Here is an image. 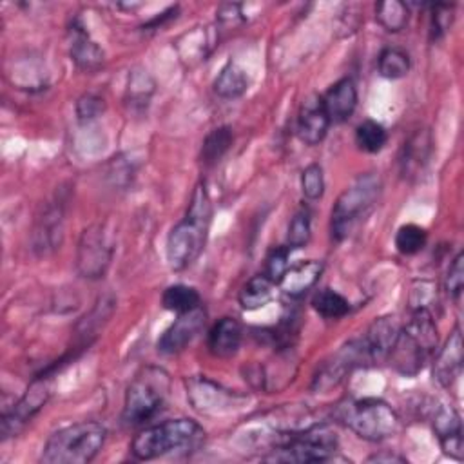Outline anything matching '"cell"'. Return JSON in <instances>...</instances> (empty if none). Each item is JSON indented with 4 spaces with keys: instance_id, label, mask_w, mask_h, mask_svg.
<instances>
[{
    "instance_id": "37",
    "label": "cell",
    "mask_w": 464,
    "mask_h": 464,
    "mask_svg": "<svg viewBox=\"0 0 464 464\" xmlns=\"http://www.w3.org/2000/svg\"><path fill=\"white\" fill-rule=\"evenodd\" d=\"M462 288H464V256L462 252H459L446 274V292L453 299H459L462 294Z\"/></svg>"
},
{
    "instance_id": "33",
    "label": "cell",
    "mask_w": 464,
    "mask_h": 464,
    "mask_svg": "<svg viewBox=\"0 0 464 464\" xmlns=\"http://www.w3.org/2000/svg\"><path fill=\"white\" fill-rule=\"evenodd\" d=\"M301 190L308 199H319L324 192V176L319 163H310L301 172Z\"/></svg>"
},
{
    "instance_id": "35",
    "label": "cell",
    "mask_w": 464,
    "mask_h": 464,
    "mask_svg": "<svg viewBox=\"0 0 464 464\" xmlns=\"http://www.w3.org/2000/svg\"><path fill=\"white\" fill-rule=\"evenodd\" d=\"M453 24V5L437 4L431 5V20H430V36L433 40L442 38Z\"/></svg>"
},
{
    "instance_id": "24",
    "label": "cell",
    "mask_w": 464,
    "mask_h": 464,
    "mask_svg": "<svg viewBox=\"0 0 464 464\" xmlns=\"http://www.w3.org/2000/svg\"><path fill=\"white\" fill-rule=\"evenodd\" d=\"M248 76L246 72L234 62H228L214 80V92L221 98L234 100L246 92Z\"/></svg>"
},
{
    "instance_id": "36",
    "label": "cell",
    "mask_w": 464,
    "mask_h": 464,
    "mask_svg": "<svg viewBox=\"0 0 464 464\" xmlns=\"http://www.w3.org/2000/svg\"><path fill=\"white\" fill-rule=\"evenodd\" d=\"M103 109H105L103 100L98 94H92V92H87V94L80 96L78 102H76V116H78L80 123H87V121L96 120L103 112Z\"/></svg>"
},
{
    "instance_id": "30",
    "label": "cell",
    "mask_w": 464,
    "mask_h": 464,
    "mask_svg": "<svg viewBox=\"0 0 464 464\" xmlns=\"http://www.w3.org/2000/svg\"><path fill=\"white\" fill-rule=\"evenodd\" d=\"M386 140H388L386 129L375 120H364L355 129V143L364 152H370V154L379 152L386 145Z\"/></svg>"
},
{
    "instance_id": "5",
    "label": "cell",
    "mask_w": 464,
    "mask_h": 464,
    "mask_svg": "<svg viewBox=\"0 0 464 464\" xmlns=\"http://www.w3.org/2000/svg\"><path fill=\"white\" fill-rule=\"evenodd\" d=\"M105 437V426L96 420L69 424L47 439L40 460L45 464H87L100 453Z\"/></svg>"
},
{
    "instance_id": "38",
    "label": "cell",
    "mask_w": 464,
    "mask_h": 464,
    "mask_svg": "<svg viewBox=\"0 0 464 464\" xmlns=\"http://www.w3.org/2000/svg\"><path fill=\"white\" fill-rule=\"evenodd\" d=\"M149 80L147 74L140 72V74H132L130 82H129V98L132 103H147L150 92H152V87L154 83H149L145 85V82Z\"/></svg>"
},
{
    "instance_id": "16",
    "label": "cell",
    "mask_w": 464,
    "mask_h": 464,
    "mask_svg": "<svg viewBox=\"0 0 464 464\" xmlns=\"http://www.w3.org/2000/svg\"><path fill=\"white\" fill-rule=\"evenodd\" d=\"M462 359V334L460 328L455 326L433 359V379L440 386L450 388L460 375Z\"/></svg>"
},
{
    "instance_id": "11",
    "label": "cell",
    "mask_w": 464,
    "mask_h": 464,
    "mask_svg": "<svg viewBox=\"0 0 464 464\" xmlns=\"http://www.w3.org/2000/svg\"><path fill=\"white\" fill-rule=\"evenodd\" d=\"M47 399V379L40 375L31 382V386L18 399V402L13 404L11 410H5L2 413V439L16 437L27 426V422H31V419L44 408Z\"/></svg>"
},
{
    "instance_id": "1",
    "label": "cell",
    "mask_w": 464,
    "mask_h": 464,
    "mask_svg": "<svg viewBox=\"0 0 464 464\" xmlns=\"http://www.w3.org/2000/svg\"><path fill=\"white\" fill-rule=\"evenodd\" d=\"M212 221V201L205 183H198L192 190L187 212L167 237V261L176 272L190 266L205 248L208 227Z\"/></svg>"
},
{
    "instance_id": "10",
    "label": "cell",
    "mask_w": 464,
    "mask_h": 464,
    "mask_svg": "<svg viewBox=\"0 0 464 464\" xmlns=\"http://www.w3.org/2000/svg\"><path fill=\"white\" fill-rule=\"evenodd\" d=\"M187 397L201 413H228L245 404V397L230 392L207 377H192L187 381Z\"/></svg>"
},
{
    "instance_id": "21",
    "label": "cell",
    "mask_w": 464,
    "mask_h": 464,
    "mask_svg": "<svg viewBox=\"0 0 464 464\" xmlns=\"http://www.w3.org/2000/svg\"><path fill=\"white\" fill-rule=\"evenodd\" d=\"M323 274V263L315 259L301 261L294 266H288L281 281L277 283L283 290V294L290 297H301L304 295L321 277Z\"/></svg>"
},
{
    "instance_id": "25",
    "label": "cell",
    "mask_w": 464,
    "mask_h": 464,
    "mask_svg": "<svg viewBox=\"0 0 464 464\" xmlns=\"http://www.w3.org/2000/svg\"><path fill=\"white\" fill-rule=\"evenodd\" d=\"M234 141V132L228 125H221V127H216L212 129L205 140H203V145H201V163L205 167H212L216 165L223 156L225 152L230 149Z\"/></svg>"
},
{
    "instance_id": "20",
    "label": "cell",
    "mask_w": 464,
    "mask_h": 464,
    "mask_svg": "<svg viewBox=\"0 0 464 464\" xmlns=\"http://www.w3.org/2000/svg\"><path fill=\"white\" fill-rule=\"evenodd\" d=\"M63 230V207L60 201L49 205L44 214L38 218V223L33 232V248L40 254H47L60 246Z\"/></svg>"
},
{
    "instance_id": "19",
    "label": "cell",
    "mask_w": 464,
    "mask_h": 464,
    "mask_svg": "<svg viewBox=\"0 0 464 464\" xmlns=\"http://www.w3.org/2000/svg\"><path fill=\"white\" fill-rule=\"evenodd\" d=\"M321 98L330 123H343L357 107V87L352 78H341Z\"/></svg>"
},
{
    "instance_id": "29",
    "label": "cell",
    "mask_w": 464,
    "mask_h": 464,
    "mask_svg": "<svg viewBox=\"0 0 464 464\" xmlns=\"http://www.w3.org/2000/svg\"><path fill=\"white\" fill-rule=\"evenodd\" d=\"M377 69L382 78L399 80L410 71V56L399 47H386L377 58Z\"/></svg>"
},
{
    "instance_id": "27",
    "label": "cell",
    "mask_w": 464,
    "mask_h": 464,
    "mask_svg": "<svg viewBox=\"0 0 464 464\" xmlns=\"http://www.w3.org/2000/svg\"><path fill=\"white\" fill-rule=\"evenodd\" d=\"M375 18L388 33H399L410 20V9L401 0H384L375 4Z\"/></svg>"
},
{
    "instance_id": "2",
    "label": "cell",
    "mask_w": 464,
    "mask_h": 464,
    "mask_svg": "<svg viewBox=\"0 0 464 464\" xmlns=\"http://www.w3.org/2000/svg\"><path fill=\"white\" fill-rule=\"evenodd\" d=\"M437 339V324L431 312L428 308H413L406 324L401 326L386 361L401 375L411 377L435 353Z\"/></svg>"
},
{
    "instance_id": "23",
    "label": "cell",
    "mask_w": 464,
    "mask_h": 464,
    "mask_svg": "<svg viewBox=\"0 0 464 464\" xmlns=\"http://www.w3.org/2000/svg\"><path fill=\"white\" fill-rule=\"evenodd\" d=\"M272 295H274V283L265 274H257L243 285L239 292V304L243 310L254 312L266 306L272 301Z\"/></svg>"
},
{
    "instance_id": "13",
    "label": "cell",
    "mask_w": 464,
    "mask_h": 464,
    "mask_svg": "<svg viewBox=\"0 0 464 464\" xmlns=\"http://www.w3.org/2000/svg\"><path fill=\"white\" fill-rule=\"evenodd\" d=\"M399 330L401 324L395 315L379 317L368 326L366 334L359 339L366 357V364H377L388 359V353L397 339Z\"/></svg>"
},
{
    "instance_id": "26",
    "label": "cell",
    "mask_w": 464,
    "mask_h": 464,
    "mask_svg": "<svg viewBox=\"0 0 464 464\" xmlns=\"http://www.w3.org/2000/svg\"><path fill=\"white\" fill-rule=\"evenodd\" d=\"M201 297L194 286L188 285H170L165 288L161 295V304L165 310L174 314H185L198 308Z\"/></svg>"
},
{
    "instance_id": "34",
    "label": "cell",
    "mask_w": 464,
    "mask_h": 464,
    "mask_svg": "<svg viewBox=\"0 0 464 464\" xmlns=\"http://www.w3.org/2000/svg\"><path fill=\"white\" fill-rule=\"evenodd\" d=\"M288 246H276L268 252L266 261H265V276L277 285L281 281V277L285 276V272L288 270Z\"/></svg>"
},
{
    "instance_id": "39",
    "label": "cell",
    "mask_w": 464,
    "mask_h": 464,
    "mask_svg": "<svg viewBox=\"0 0 464 464\" xmlns=\"http://www.w3.org/2000/svg\"><path fill=\"white\" fill-rule=\"evenodd\" d=\"M370 462H406L404 457L395 455V453H375L372 457H368Z\"/></svg>"
},
{
    "instance_id": "14",
    "label": "cell",
    "mask_w": 464,
    "mask_h": 464,
    "mask_svg": "<svg viewBox=\"0 0 464 464\" xmlns=\"http://www.w3.org/2000/svg\"><path fill=\"white\" fill-rule=\"evenodd\" d=\"M431 426L440 442L442 451L455 460H462L464 442H462V422L459 413L453 408L439 404L437 408H433Z\"/></svg>"
},
{
    "instance_id": "6",
    "label": "cell",
    "mask_w": 464,
    "mask_h": 464,
    "mask_svg": "<svg viewBox=\"0 0 464 464\" xmlns=\"http://www.w3.org/2000/svg\"><path fill=\"white\" fill-rule=\"evenodd\" d=\"M337 450V435L328 424L286 430L276 435V446L263 460L268 462H324Z\"/></svg>"
},
{
    "instance_id": "3",
    "label": "cell",
    "mask_w": 464,
    "mask_h": 464,
    "mask_svg": "<svg viewBox=\"0 0 464 464\" xmlns=\"http://www.w3.org/2000/svg\"><path fill=\"white\" fill-rule=\"evenodd\" d=\"M205 440V430L192 419H170L147 426L130 442V451L140 460H152L170 453H188Z\"/></svg>"
},
{
    "instance_id": "18",
    "label": "cell",
    "mask_w": 464,
    "mask_h": 464,
    "mask_svg": "<svg viewBox=\"0 0 464 464\" xmlns=\"http://www.w3.org/2000/svg\"><path fill=\"white\" fill-rule=\"evenodd\" d=\"M69 54L76 67L85 72H96L103 65L102 47L89 36L78 20L69 27Z\"/></svg>"
},
{
    "instance_id": "12",
    "label": "cell",
    "mask_w": 464,
    "mask_h": 464,
    "mask_svg": "<svg viewBox=\"0 0 464 464\" xmlns=\"http://www.w3.org/2000/svg\"><path fill=\"white\" fill-rule=\"evenodd\" d=\"M205 310L201 304L190 312L178 314V319L158 339V352L172 355L181 352L205 326Z\"/></svg>"
},
{
    "instance_id": "15",
    "label": "cell",
    "mask_w": 464,
    "mask_h": 464,
    "mask_svg": "<svg viewBox=\"0 0 464 464\" xmlns=\"http://www.w3.org/2000/svg\"><path fill=\"white\" fill-rule=\"evenodd\" d=\"M330 127L328 114L323 105V98L317 94L308 96L297 114V136L306 145H317L323 141Z\"/></svg>"
},
{
    "instance_id": "22",
    "label": "cell",
    "mask_w": 464,
    "mask_h": 464,
    "mask_svg": "<svg viewBox=\"0 0 464 464\" xmlns=\"http://www.w3.org/2000/svg\"><path fill=\"white\" fill-rule=\"evenodd\" d=\"M243 330L237 319L221 317L208 332V350L212 355L227 359L236 355L241 346Z\"/></svg>"
},
{
    "instance_id": "4",
    "label": "cell",
    "mask_w": 464,
    "mask_h": 464,
    "mask_svg": "<svg viewBox=\"0 0 464 464\" xmlns=\"http://www.w3.org/2000/svg\"><path fill=\"white\" fill-rule=\"evenodd\" d=\"M334 419L352 430L357 437L372 442L390 439L397 433L401 419L382 399H343L334 408Z\"/></svg>"
},
{
    "instance_id": "31",
    "label": "cell",
    "mask_w": 464,
    "mask_h": 464,
    "mask_svg": "<svg viewBox=\"0 0 464 464\" xmlns=\"http://www.w3.org/2000/svg\"><path fill=\"white\" fill-rule=\"evenodd\" d=\"M428 234L415 223H404L395 232V248L404 256H413L426 245Z\"/></svg>"
},
{
    "instance_id": "7",
    "label": "cell",
    "mask_w": 464,
    "mask_h": 464,
    "mask_svg": "<svg viewBox=\"0 0 464 464\" xmlns=\"http://www.w3.org/2000/svg\"><path fill=\"white\" fill-rule=\"evenodd\" d=\"M170 392V377L160 366H143L136 372L125 392L121 419L136 426L150 420L165 404Z\"/></svg>"
},
{
    "instance_id": "17",
    "label": "cell",
    "mask_w": 464,
    "mask_h": 464,
    "mask_svg": "<svg viewBox=\"0 0 464 464\" xmlns=\"http://www.w3.org/2000/svg\"><path fill=\"white\" fill-rule=\"evenodd\" d=\"M431 152H433V140L430 130L428 129L415 130L402 145V152L399 158L401 174L406 179L419 178L428 167Z\"/></svg>"
},
{
    "instance_id": "8",
    "label": "cell",
    "mask_w": 464,
    "mask_h": 464,
    "mask_svg": "<svg viewBox=\"0 0 464 464\" xmlns=\"http://www.w3.org/2000/svg\"><path fill=\"white\" fill-rule=\"evenodd\" d=\"M381 188V178L373 172H366L339 194L332 208L330 221L332 237L335 241L346 239L359 227V223L364 221V218L377 205Z\"/></svg>"
},
{
    "instance_id": "28",
    "label": "cell",
    "mask_w": 464,
    "mask_h": 464,
    "mask_svg": "<svg viewBox=\"0 0 464 464\" xmlns=\"http://www.w3.org/2000/svg\"><path fill=\"white\" fill-rule=\"evenodd\" d=\"M312 306L326 319H339L350 312L348 299L332 288L317 290L312 297Z\"/></svg>"
},
{
    "instance_id": "32",
    "label": "cell",
    "mask_w": 464,
    "mask_h": 464,
    "mask_svg": "<svg viewBox=\"0 0 464 464\" xmlns=\"http://www.w3.org/2000/svg\"><path fill=\"white\" fill-rule=\"evenodd\" d=\"M310 234H312V225H310V214L308 210L301 208L297 210L290 223H288V230H286V246L292 248H303L308 241H310Z\"/></svg>"
},
{
    "instance_id": "9",
    "label": "cell",
    "mask_w": 464,
    "mask_h": 464,
    "mask_svg": "<svg viewBox=\"0 0 464 464\" xmlns=\"http://www.w3.org/2000/svg\"><path fill=\"white\" fill-rule=\"evenodd\" d=\"M114 254V241L103 225L87 227L78 241L76 268L85 279H100L107 272Z\"/></svg>"
}]
</instances>
